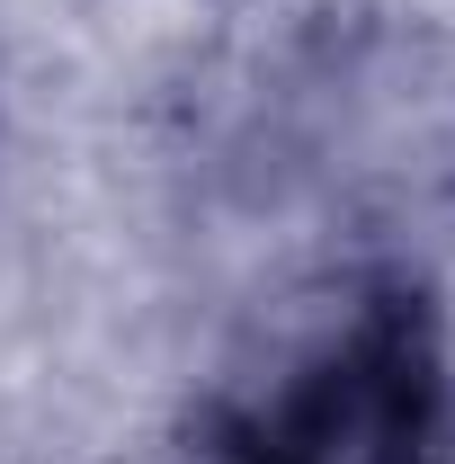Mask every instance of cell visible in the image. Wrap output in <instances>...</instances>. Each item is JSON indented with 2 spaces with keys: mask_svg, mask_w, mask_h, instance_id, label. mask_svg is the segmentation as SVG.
Instances as JSON below:
<instances>
[{
  "mask_svg": "<svg viewBox=\"0 0 455 464\" xmlns=\"http://www.w3.org/2000/svg\"><path fill=\"white\" fill-rule=\"evenodd\" d=\"M224 464H455V366L420 286H375L259 411Z\"/></svg>",
  "mask_w": 455,
  "mask_h": 464,
  "instance_id": "1",
  "label": "cell"
}]
</instances>
